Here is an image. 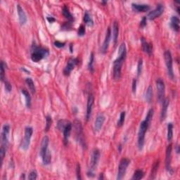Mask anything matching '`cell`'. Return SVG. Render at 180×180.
I'll return each mask as SVG.
<instances>
[{"label": "cell", "instance_id": "1", "mask_svg": "<svg viewBox=\"0 0 180 180\" xmlns=\"http://www.w3.org/2000/svg\"><path fill=\"white\" fill-rule=\"evenodd\" d=\"M127 55L126 46L125 43H122L119 47L118 57L113 63V77L116 80H118L121 77V70L123 62L125 61Z\"/></svg>", "mask_w": 180, "mask_h": 180}, {"label": "cell", "instance_id": "2", "mask_svg": "<svg viewBox=\"0 0 180 180\" xmlns=\"http://www.w3.org/2000/svg\"><path fill=\"white\" fill-rule=\"evenodd\" d=\"M49 55V51L42 47H39L35 46L34 49L32 50V54H31V59L34 62H39L42 58L47 57Z\"/></svg>", "mask_w": 180, "mask_h": 180}, {"label": "cell", "instance_id": "3", "mask_svg": "<svg viewBox=\"0 0 180 180\" xmlns=\"http://www.w3.org/2000/svg\"><path fill=\"white\" fill-rule=\"evenodd\" d=\"M149 125L147 124V122L145 120L142 121L140 124L139 126V131L138 135V146L139 149L141 151L143 147V144H144V139H145V134H146V131H147L148 127Z\"/></svg>", "mask_w": 180, "mask_h": 180}, {"label": "cell", "instance_id": "4", "mask_svg": "<svg viewBox=\"0 0 180 180\" xmlns=\"http://www.w3.org/2000/svg\"><path fill=\"white\" fill-rule=\"evenodd\" d=\"M164 57H165V64H166L167 74L168 76L173 80L174 79V72H173V58H172L171 52L170 51H166L165 52L164 54Z\"/></svg>", "mask_w": 180, "mask_h": 180}, {"label": "cell", "instance_id": "5", "mask_svg": "<svg viewBox=\"0 0 180 180\" xmlns=\"http://www.w3.org/2000/svg\"><path fill=\"white\" fill-rule=\"evenodd\" d=\"M130 160L127 158H122L120 160L119 164V167H118V176H117V179L120 180L125 177L126 170H127V167L129 165Z\"/></svg>", "mask_w": 180, "mask_h": 180}, {"label": "cell", "instance_id": "6", "mask_svg": "<svg viewBox=\"0 0 180 180\" xmlns=\"http://www.w3.org/2000/svg\"><path fill=\"white\" fill-rule=\"evenodd\" d=\"M33 132V129L31 127H27L25 129V137L22 143V148L25 151H26L29 148L30 143L31 137H32Z\"/></svg>", "mask_w": 180, "mask_h": 180}, {"label": "cell", "instance_id": "7", "mask_svg": "<svg viewBox=\"0 0 180 180\" xmlns=\"http://www.w3.org/2000/svg\"><path fill=\"white\" fill-rule=\"evenodd\" d=\"M156 87L158 91V100L159 102H162L165 95V83L162 79L158 78L156 80Z\"/></svg>", "mask_w": 180, "mask_h": 180}, {"label": "cell", "instance_id": "8", "mask_svg": "<svg viewBox=\"0 0 180 180\" xmlns=\"http://www.w3.org/2000/svg\"><path fill=\"white\" fill-rule=\"evenodd\" d=\"M163 12H164L163 5L161 4H158L157 7H156V8L154 10H153L152 12H151L148 14L147 17L149 20H154L156 19V18H158V17H159L160 16L162 15Z\"/></svg>", "mask_w": 180, "mask_h": 180}, {"label": "cell", "instance_id": "9", "mask_svg": "<svg viewBox=\"0 0 180 180\" xmlns=\"http://www.w3.org/2000/svg\"><path fill=\"white\" fill-rule=\"evenodd\" d=\"M10 131V127L9 125H4L3 126L2 135H1V140H2V146L5 148L7 147L9 143V134Z\"/></svg>", "mask_w": 180, "mask_h": 180}, {"label": "cell", "instance_id": "10", "mask_svg": "<svg viewBox=\"0 0 180 180\" xmlns=\"http://www.w3.org/2000/svg\"><path fill=\"white\" fill-rule=\"evenodd\" d=\"M94 96L92 94H89L87 99V113H86V120L89 121L91 116V112L93 109V105H94Z\"/></svg>", "mask_w": 180, "mask_h": 180}, {"label": "cell", "instance_id": "11", "mask_svg": "<svg viewBox=\"0 0 180 180\" xmlns=\"http://www.w3.org/2000/svg\"><path fill=\"white\" fill-rule=\"evenodd\" d=\"M78 63V60L77 58H70L68 61V64L66 65L64 70V73L65 75H69L71 72V71L73 70L75 66H76Z\"/></svg>", "mask_w": 180, "mask_h": 180}, {"label": "cell", "instance_id": "12", "mask_svg": "<svg viewBox=\"0 0 180 180\" xmlns=\"http://www.w3.org/2000/svg\"><path fill=\"white\" fill-rule=\"evenodd\" d=\"M99 158H100V152H99V150L95 149L93 151L92 157H91V169H90V171L93 172L95 168L97 167L98 162H99Z\"/></svg>", "mask_w": 180, "mask_h": 180}, {"label": "cell", "instance_id": "13", "mask_svg": "<svg viewBox=\"0 0 180 180\" xmlns=\"http://www.w3.org/2000/svg\"><path fill=\"white\" fill-rule=\"evenodd\" d=\"M172 145L170 144L167 146L166 149V158H165V166L167 171L171 172V160H172Z\"/></svg>", "mask_w": 180, "mask_h": 180}, {"label": "cell", "instance_id": "14", "mask_svg": "<svg viewBox=\"0 0 180 180\" xmlns=\"http://www.w3.org/2000/svg\"><path fill=\"white\" fill-rule=\"evenodd\" d=\"M74 125H75V132H76V136L78 137V140L81 143L82 142L85 143V141L83 139V132L81 122L79 120H75V122H74Z\"/></svg>", "mask_w": 180, "mask_h": 180}, {"label": "cell", "instance_id": "15", "mask_svg": "<svg viewBox=\"0 0 180 180\" xmlns=\"http://www.w3.org/2000/svg\"><path fill=\"white\" fill-rule=\"evenodd\" d=\"M110 36H111V30H110V28H108V29H107L105 39H104L103 46H102V51L104 53H105L108 49V46H109V43L110 41Z\"/></svg>", "mask_w": 180, "mask_h": 180}, {"label": "cell", "instance_id": "16", "mask_svg": "<svg viewBox=\"0 0 180 180\" xmlns=\"http://www.w3.org/2000/svg\"><path fill=\"white\" fill-rule=\"evenodd\" d=\"M132 7L134 10L137 12H146L150 10V7L148 4H137V3H133V4H132Z\"/></svg>", "mask_w": 180, "mask_h": 180}, {"label": "cell", "instance_id": "17", "mask_svg": "<svg viewBox=\"0 0 180 180\" xmlns=\"http://www.w3.org/2000/svg\"><path fill=\"white\" fill-rule=\"evenodd\" d=\"M104 121H105V116L103 114H100L97 116L95 122H94V130L96 132L100 131L102 126H103Z\"/></svg>", "mask_w": 180, "mask_h": 180}, {"label": "cell", "instance_id": "18", "mask_svg": "<svg viewBox=\"0 0 180 180\" xmlns=\"http://www.w3.org/2000/svg\"><path fill=\"white\" fill-rule=\"evenodd\" d=\"M49 142V137L47 136L43 137L42 139V143H41V148H40V156L42 157L44 156V154L48 150V145Z\"/></svg>", "mask_w": 180, "mask_h": 180}, {"label": "cell", "instance_id": "19", "mask_svg": "<svg viewBox=\"0 0 180 180\" xmlns=\"http://www.w3.org/2000/svg\"><path fill=\"white\" fill-rule=\"evenodd\" d=\"M17 12H18V18H19V22L21 25H24L27 21L26 14L25 13L24 10L23 9L19 4L17 5Z\"/></svg>", "mask_w": 180, "mask_h": 180}, {"label": "cell", "instance_id": "20", "mask_svg": "<svg viewBox=\"0 0 180 180\" xmlns=\"http://www.w3.org/2000/svg\"><path fill=\"white\" fill-rule=\"evenodd\" d=\"M169 104H170V101H169V99H167V98L164 99L163 101H162V110H161V114H160L161 120H164L165 119Z\"/></svg>", "mask_w": 180, "mask_h": 180}, {"label": "cell", "instance_id": "21", "mask_svg": "<svg viewBox=\"0 0 180 180\" xmlns=\"http://www.w3.org/2000/svg\"><path fill=\"white\" fill-rule=\"evenodd\" d=\"M71 129H72V124L68 121L64 129V140L65 144H67L68 141V139L70 135Z\"/></svg>", "mask_w": 180, "mask_h": 180}, {"label": "cell", "instance_id": "22", "mask_svg": "<svg viewBox=\"0 0 180 180\" xmlns=\"http://www.w3.org/2000/svg\"><path fill=\"white\" fill-rule=\"evenodd\" d=\"M141 45H142V49L146 52V53H148V55H151L152 53V49H153V46L151 44L148 43L144 39H141Z\"/></svg>", "mask_w": 180, "mask_h": 180}, {"label": "cell", "instance_id": "23", "mask_svg": "<svg viewBox=\"0 0 180 180\" xmlns=\"http://www.w3.org/2000/svg\"><path fill=\"white\" fill-rule=\"evenodd\" d=\"M170 26L176 32H179V19L178 17L173 16L171 18V22H170Z\"/></svg>", "mask_w": 180, "mask_h": 180}, {"label": "cell", "instance_id": "24", "mask_svg": "<svg viewBox=\"0 0 180 180\" xmlns=\"http://www.w3.org/2000/svg\"><path fill=\"white\" fill-rule=\"evenodd\" d=\"M118 35H119V25H118V22L115 21L113 26V37L115 45L117 44V41H118Z\"/></svg>", "mask_w": 180, "mask_h": 180}, {"label": "cell", "instance_id": "25", "mask_svg": "<svg viewBox=\"0 0 180 180\" xmlns=\"http://www.w3.org/2000/svg\"><path fill=\"white\" fill-rule=\"evenodd\" d=\"M21 93L23 94V95L24 96L25 99H26V104L27 107H28V108H30V106H31V97H30V96L28 91H27L26 89H21Z\"/></svg>", "mask_w": 180, "mask_h": 180}, {"label": "cell", "instance_id": "26", "mask_svg": "<svg viewBox=\"0 0 180 180\" xmlns=\"http://www.w3.org/2000/svg\"><path fill=\"white\" fill-rule=\"evenodd\" d=\"M42 161H43V163L45 165H49V164L51 162V155L50 153L49 150H47V152L44 154V156L42 157Z\"/></svg>", "mask_w": 180, "mask_h": 180}, {"label": "cell", "instance_id": "27", "mask_svg": "<svg viewBox=\"0 0 180 180\" xmlns=\"http://www.w3.org/2000/svg\"><path fill=\"white\" fill-rule=\"evenodd\" d=\"M63 14H64V16L66 17V18H67L69 21L72 22L74 20L73 16H72V14H70V12H69L68 8L67 7H66V6L63 8Z\"/></svg>", "mask_w": 180, "mask_h": 180}, {"label": "cell", "instance_id": "28", "mask_svg": "<svg viewBox=\"0 0 180 180\" xmlns=\"http://www.w3.org/2000/svg\"><path fill=\"white\" fill-rule=\"evenodd\" d=\"M26 83L28 85V88H29L30 91L32 92V94H35L36 89H35V86L34 82L32 81V80L31 78H27L26 80Z\"/></svg>", "mask_w": 180, "mask_h": 180}, {"label": "cell", "instance_id": "29", "mask_svg": "<svg viewBox=\"0 0 180 180\" xmlns=\"http://www.w3.org/2000/svg\"><path fill=\"white\" fill-rule=\"evenodd\" d=\"M173 137V123H168L167 125V141H170Z\"/></svg>", "mask_w": 180, "mask_h": 180}, {"label": "cell", "instance_id": "30", "mask_svg": "<svg viewBox=\"0 0 180 180\" xmlns=\"http://www.w3.org/2000/svg\"><path fill=\"white\" fill-rule=\"evenodd\" d=\"M153 99V88L151 86H149L148 87L147 91L146 92V100L148 103L151 102Z\"/></svg>", "mask_w": 180, "mask_h": 180}, {"label": "cell", "instance_id": "31", "mask_svg": "<svg viewBox=\"0 0 180 180\" xmlns=\"http://www.w3.org/2000/svg\"><path fill=\"white\" fill-rule=\"evenodd\" d=\"M144 176V173L141 170H137L133 175V177H132V179L133 180H139L141 179Z\"/></svg>", "mask_w": 180, "mask_h": 180}, {"label": "cell", "instance_id": "32", "mask_svg": "<svg viewBox=\"0 0 180 180\" xmlns=\"http://www.w3.org/2000/svg\"><path fill=\"white\" fill-rule=\"evenodd\" d=\"M94 53H91L90 55L89 64H88V69L91 72H94Z\"/></svg>", "mask_w": 180, "mask_h": 180}, {"label": "cell", "instance_id": "33", "mask_svg": "<svg viewBox=\"0 0 180 180\" xmlns=\"http://www.w3.org/2000/svg\"><path fill=\"white\" fill-rule=\"evenodd\" d=\"M84 21H85V23H86V24H87L88 26H92L93 24H94L93 20L91 19V16H90V15L87 13V12H86L85 16H84Z\"/></svg>", "mask_w": 180, "mask_h": 180}, {"label": "cell", "instance_id": "34", "mask_svg": "<svg viewBox=\"0 0 180 180\" xmlns=\"http://www.w3.org/2000/svg\"><path fill=\"white\" fill-rule=\"evenodd\" d=\"M158 167H159V161H157L156 162H155L154 166L152 167V170H151V178H152V179H155V178H156V173H157Z\"/></svg>", "mask_w": 180, "mask_h": 180}, {"label": "cell", "instance_id": "35", "mask_svg": "<svg viewBox=\"0 0 180 180\" xmlns=\"http://www.w3.org/2000/svg\"><path fill=\"white\" fill-rule=\"evenodd\" d=\"M153 116H154V109L151 108V109L148 110L147 115H146V119H145V121L147 122L148 125H150V123H151V120H152Z\"/></svg>", "mask_w": 180, "mask_h": 180}, {"label": "cell", "instance_id": "36", "mask_svg": "<svg viewBox=\"0 0 180 180\" xmlns=\"http://www.w3.org/2000/svg\"><path fill=\"white\" fill-rule=\"evenodd\" d=\"M125 112L122 111L120 113V118L118 121V127H122L125 122Z\"/></svg>", "mask_w": 180, "mask_h": 180}, {"label": "cell", "instance_id": "37", "mask_svg": "<svg viewBox=\"0 0 180 180\" xmlns=\"http://www.w3.org/2000/svg\"><path fill=\"white\" fill-rule=\"evenodd\" d=\"M46 127H45V132H48L49 130L50 127L51 126V123H52V120L51 116H47V118H46Z\"/></svg>", "mask_w": 180, "mask_h": 180}, {"label": "cell", "instance_id": "38", "mask_svg": "<svg viewBox=\"0 0 180 180\" xmlns=\"http://www.w3.org/2000/svg\"><path fill=\"white\" fill-rule=\"evenodd\" d=\"M68 122V121H66L64 120H59L58 122V128L60 130L64 131L65 127H66Z\"/></svg>", "mask_w": 180, "mask_h": 180}, {"label": "cell", "instance_id": "39", "mask_svg": "<svg viewBox=\"0 0 180 180\" xmlns=\"http://www.w3.org/2000/svg\"><path fill=\"white\" fill-rule=\"evenodd\" d=\"M4 67H5V65H4V61H1V81H4L5 80V70H4Z\"/></svg>", "mask_w": 180, "mask_h": 180}, {"label": "cell", "instance_id": "40", "mask_svg": "<svg viewBox=\"0 0 180 180\" xmlns=\"http://www.w3.org/2000/svg\"><path fill=\"white\" fill-rule=\"evenodd\" d=\"M6 151H7V148H5L4 146H1V148H0V157H1V163L2 165L3 160H4V156H5L6 154Z\"/></svg>", "mask_w": 180, "mask_h": 180}, {"label": "cell", "instance_id": "41", "mask_svg": "<svg viewBox=\"0 0 180 180\" xmlns=\"http://www.w3.org/2000/svg\"><path fill=\"white\" fill-rule=\"evenodd\" d=\"M4 87H5L6 91H8V92H10V91H12V85H11L10 83H9V81H7V80H5V81H4Z\"/></svg>", "mask_w": 180, "mask_h": 180}, {"label": "cell", "instance_id": "42", "mask_svg": "<svg viewBox=\"0 0 180 180\" xmlns=\"http://www.w3.org/2000/svg\"><path fill=\"white\" fill-rule=\"evenodd\" d=\"M142 64H143V62H142V59H140L139 61L138 66H137V75H138V76H139L140 74H141V72Z\"/></svg>", "mask_w": 180, "mask_h": 180}, {"label": "cell", "instance_id": "43", "mask_svg": "<svg viewBox=\"0 0 180 180\" xmlns=\"http://www.w3.org/2000/svg\"><path fill=\"white\" fill-rule=\"evenodd\" d=\"M76 174H77V178L78 179H81V170H80V165L79 163L77 164L76 167Z\"/></svg>", "mask_w": 180, "mask_h": 180}, {"label": "cell", "instance_id": "44", "mask_svg": "<svg viewBox=\"0 0 180 180\" xmlns=\"http://www.w3.org/2000/svg\"><path fill=\"white\" fill-rule=\"evenodd\" d=\"M85 34V27L83 25H81L78 30V35L83 36Z\"/></svg>", "mask_w": 180, "mask_h": 180}, {"label": "cell", "instance_id": "45", "mask_svg": "<svg viewBox=\"0 0 180 180\" xmlns=\"http://www.w3.org/2000/svg\"><path fill=\"white\" fill-rule=\"evenodd\" d=\"M37 178V174L35 171H32L30 173L29 176H28V179H36Z\"/></svg>", "mask_w": 180, "mask_h": 180}, {"label": "cell", "instance_id": "46", "mask_svg": "<svg viewBox=\"0 0 180 180\" xmlns=\"http://www.w3.org/2000/svg\"><path fill=\"white\" fill-rule=\"evenodd\" d=\"M140 26H141V28H143L146 26V17H143L142 18V20L140 22Z\"/></svg>", "mask_w": 180, "mask_h": 180}, {"label": "cell", "instance_id": "47", "mask_svg": "<svg viewBox=\"0 0 180 180\" xmlns=\"http://www.w3.org/2000/svg\"><path fill=\"white\" fill-rule=\"evenodd\" d=\"M136 89H137V80L134 79L133 82H132V91L135 93Z\"/></svg>", "mask_w": 180, "mask_h": 180}, {"label": "cell", "instance_id": "48", "mask_svg": "<svg viewBox=\"0 0 180 180\" xmlns=\"http://www.w3.org/2000/svg\"><path fill=\"white\" fill-rule=\"evenodd\" d=\"M54 45L56 47H58V48H61V47H64L65 45V43H62L61 42H58V41H56V42H54Z\"/></svg>", "mask_w": 180, "mask_h": 180}, {"label": "cell", "instance_id": "49", "mask_svg": "<svg viewBox=\"0 0 180 180\" xmlns=\"http://www.w3.org/2000/svg\"><path fill=\"white\" fill-rule=\"evenodd\" d=\"M47 20H48L50 23H52V22L55 21V19L53 18H52V17H51V18H50V17H47Z\"/></svg>", "mask_w": 180, "mask_h": 180}, {"label": "cell", "instance_id": "50", "mask_svg": "<svg viewBox=\"0 0 180 180\" xmlns=\"http://www.w3.org/2000/svg\"><path fill=\"white\" fill-rule=\"evenodd\" d=\"M179 146H177L176 151H177V154H179Z\"/></svg>", "mask_w": 180, "mask_h": 180}]
</instances>
